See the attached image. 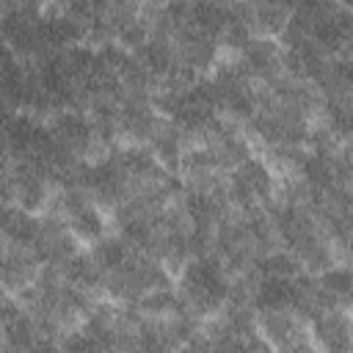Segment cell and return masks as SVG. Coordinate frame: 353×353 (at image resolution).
I'll return each instance as SVG.
<instances>
[{"mask_svg":"<svg viewBox=\"0 0 353 353\" xmlns=\"http://www.w3.org/2000/svg\"><path fill=\"white\" fill-rule=\"evenodd\" d=\"M174 295H176L179 306L188 312V317L201 325L207 317L218 314L226 303L229 279H226L223 265L215 256L188 259L179 270V281L174 287Z\"/></svg>","mask_w":353,"mask_h":353,"instance_id":"cell-1","label":"cell"},{"mask_svg":"<svg viewBox=\"0 0 353 353\" xmlns=\"http://www.w3.org/2000/svg\"><path fill=\"white\" fill-rule=\"evenodd\" d=\"M33 248H36L41 265H58V262H66V259H72V256L80 251L74 234H72L61 221H55V218H50V215L36 218Z\"/></svg>","mask_w":353,"mask_h":353,"instance_id":"cell-2","label":"cell"},{"mask_svg":"<svg viewBox=\"0 0 353 353\" xmlns=\"http://www.w3.org/2000/svg\"><path fill=\"white\" fill-rule=\"evenodd\" d=\"M168 353H212V342L207 339V334L201 328H196L185 342H179L176 347H171Z\"/></svg>","mask_w":353,"mask_h":353,"instance_id":"cell-3","label":"cell"}]
</instances>
